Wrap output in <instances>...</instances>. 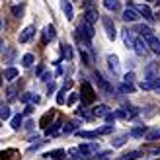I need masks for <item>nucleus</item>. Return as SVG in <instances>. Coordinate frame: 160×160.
<instances>
[{
    "label": "nucleus",
    "instance_id": "29",
    "mask_svg": "<svg viewBox=\"0 0 160 160\" xmlns=\"http://www.w3.org/2000/svg\"><path fill=\"white\" fill-rule=\"evenodd\" d=\"M76 129H78V123H76V121H70V123H67L65 127H62V131H65L67 135H70V133H74Z\"/></svg>",
    "mask_w": 160,
    "mask_h": 160
},
{
    "label": "nucleus",
    "instance_id": "28",
    "mask_svg": "<svg viewBox=\"0 0 160 160\" xmlns=\"http://www.w3.org/2000/svg\"><path fill=\"white\" fill-rule=\"evenodd\" d=\"M33 61H35L33 55H31V53H26V55L22 57V65H23V67H31V65H33Z\"/></svg>",
    "mask_w": 160,
    "mask_h": 160
},
{
    "label": "nucleus",
    "instance_id": "37",
    "mask_svg": "<svg viewBox=\"0 0 160 160\" xmlns=\"http://www.w3.org/2000/svg\"><path fill=\"white\" fill-rule=\"evenodd\" d=\"M121 92H125V94H133V92H135V86L125 82V84H121Z\"/></svg>",
    "mask_w": 160,
    "mask_h": 160
},
{
    "label": "nucleus",
    "instance_id": "33",
    "mask_svg": "<svg viewBox=\"0 0 160 160\" xmlns=\"http://www.w3.org/2000/svg\"><path fill=\"white\" fill-rule=\"evenodd\" d=\"M82 6H84V12L96 10V2H94V0H82Z\"/></svg>",
    "mask_w": 160,
    "mask_h": 160
},
{
    "label": "nucleus",
    "instance_id": "41",
    "mask_svg": "<svg viewBox=\"0 0 160 160\" xmlns=\"http://www.w3.org/2000/svg\"><path fill=\"white\" fill-rule=\"evenodd\" d=\"M115 117L125 119V117H129V113H127V111H123V109H119V111H115Z\"/></svg>",
    "mask_w": 160,
    "mask_h": 160
},
{
    "label": "nucleus",
    "instance_id": "19",
    "mask_svg": "<svg viewBox=\"0 0 160 160\" xmlns=\"http://www.w3.org/2000/svg\"><path fill=\"white\" fill-rule=\"evenodd\" d=\"M70 86H72V80H68V82L62 86V90L57 94V103H59V106H62V103H65V94H67V90H68Z\"/></svg>",
    "mask_w": 160,
    "mask_h": 160
},
{
    "label": "nucleus",
    "instance_id": "4",
    "mask_svg": "<svg viewBox=\"0 0 160 160\" xmlns=\"http://www.w3.org/2000/svg\"><path fill=\"white\" fill-rule=\"evenodd\" d=\"M94 80H96V84H98L100 90H103L106 94H113V86H111V84H109V82H108V80L103 78L100 72H96V74H94Z\"/></svg>",
    "mask_w": 160,
    "mask_h": 160
},
{
    "label": "nucleus",
    "instance_id": "15",
    "mask_svg": "<svg viewBox=\"0 0 160 160\" xmlns=\"http://www.w3.org/2000/svg\"><path fill=\"white\" fill-rule=\"evenodd\" d=\"M55 37H57V31H55V28H53V26H47V28H45V31H43V43L53 41Z\"/></svg>",
    "mask_w": 160,
    "mask_h": 160
},
{
    "label": "nucleus",
    "instance_id": "6",
    "mask_svg": "<svg viewBox=\"0 0 160 160\" xmlns=\"http://www.w3.org/2000/svg\"><path fill=\"white\" fill-rule=\"evenodd\" d=\"M135 10L139 12V16H142V18H145V20H148V22H152V20H154L152 10H150V8H148L147 4H137V6H135Z\"/></svg>",
    "mask_w": 160,
    "mask_h": 160
},
{
    "label": "nucleus",
    "instance_id": "48",
    "mask_svg": "<svg viewBox=\"0 0 160 160\" xmlns=\"http://www.w3.org/2000/svg\"><path fill=\"white\" fill-rule=\"evenodd\" d=\"M26 129H28V131L33 129V121H28V123H26Z\"/></svg>",
    "mask_w": 160,
    "mask_h": 160
},
{
    "label": "nucleus",
    "instance_id": "5",
    "mask_svg": "<svg viewBox=\"0 0 160 160\" xmlns=\"http://www.w3.org/2000/svg\"><path fill=\"white\" fill-rule=\"evenodd\" d=\"M78 31H80L84 37H88V39L92 41V37H94V28H92V23H88L86 20H82V22L78 23Z\"/></svg>",
    "mask_w": 160,
    "mask_h": 160
},
{
    "label": "nucleus",
    "instance_id": "49",
    "mask_svg": "<svg viewBox=\"0 0 160 160\" xmlns=\"http://www.w3.org/2000/svg\"><path fill=\"white\" fill-rule=\"evenodd\" d=\"M96 160H108V154H106V152H103V154H100V156H98V158H96Z\"/></svg>",
    "mask_w": 160,
    "mask_h": 160
},
{
    "label": "nucleus",
    "instance_id": "14",
    "mask_svg": "<svg viewBox=\"0 0 160 160\" xmlns=\"http://www.w3.org/2000/svg\"><path fill=\"white\" fill-rule=\"evenodd\" d=\"M123 20L125 22H137L139 20V12L135 10V8H127V10L123 12Z\"/></svg>",
    "mask_w": 160,
    "mask_h": 160
},
{
    "label": "nucleus",
    "instance_id": "16",
    "mask_svg": "<svg viewBox=\"0 0 160 160\" xmlns=\"http://www.w3.org/2000/svg\"><path fill=\"white\" fill-rule=\"evenodd\" d=\"M123 41H125V45L129 47V49H135V43H137V39L133 37V33H131L129 29L123 31Z\"/></svg>",
    "mask_w": 160,
    "mask_h": 160
},
{
    "label": "nucleus",
    "instance_id": "47",
    "mask_svg": "<svg viewBox=\"0 0 160 160\" xmlns=\"http://www.w3.org/2000/svg\"><path fill=\"white\" fill-rule=\"evenodd\" d=\"M113 119H115V113H109V115L106 117V121H108V123H113Z\"/></svg>",
    "mask_w": 160,
    "mask_h": 160
},
{
    "label": "nucleus",
    "instance_id": "25",
    "mask_svg": "<svg viewBox=\"0 0 160 160\" xmlns=\"http://www.w3.org/2000/svg\"><path fill=\"white\" fill-rule=\"evenodd\" d=\"M98 10H90V12H84V20L88 22V23H94L96 20H98Z\"/></svg>",
    "mask_w": 160,
    "mask_h": 160
},
{
    "label": "nucleus",
    "instance_id": "20",
    "mask_svg": "<svg viewBox=\"0 0 160 160\" xmlns=\"http://www.w3.org/2000/svg\"><path fill=\"white\" fill-rule=\"evenodd\" d=\"M108 65H109V68L113 70V72H119V59L115 55H108Z\"/></svg>",
    "mask_w": 160,
    "mask_h": 160
},
{
    "label": "nucleus",
    "instance_id": "34",
    "mask_svg": "<svg viewBox=\"0 0 160 160\" xmlns=\"http://www.w3.org/2000/svg\"><path fill=\"white\" fill-rule=\"evenodd\" d=\"M12 16H16V18H22V16H23V6L20 4V6H12Z\"/></svg>",
    "mask_w": 160,
    "mask_h": 160
},
{
    "label": "nucleus",
    "instance_id": "26",
    "mask_svg": "<svg viewBox=\"0 0 160 160\" xmlns=\"http://www.w3.org/2000/svg\"><path fill=\"white\" fill-rule=\"evenodd\" d=\"M127 137H131V135H129V133H123V135H119V137H115L113 141H111V145H113V147H123Z\"/></svg>",
    "mask_w": 160,
    "mask_h": 160
},
{
    "label": "nucleus",
    "instance_id": "7",
    "mask_svg": "<svg viewBox=\"0 0 160 160\" xmlns=\"http://www.w3.org/2000/svg\"><path fill=\"white\" fill-rule=\"evenodd\" d=\"M35 35V26H28L20 31V43H28L31 37Z\"/></svg>",
    "mask_w": 160,
    "mask_h": 160
},
{
    "label": "nucleus",
    "instance_id": "10",
    "mask_svg": "<svg viewBox=\"0 0 160 160\" xmlns=\"http://www.w3.org/2000/svg\"><path fill=\"white\" fill-rule=\"evenodd\" d=\"M61 10H62V14L67 16V20H72L74 18V10H72L70 0H61Z\"/></svg>",
    "mask_w": 160,
    "mask_h": 160
},
{
    "label": "nucleus",
    "instance_id": "22",
    "mask_svg": "<svg viewBox=\"0 0 160 160\" xmlns=\"http://www.w3.org/2000/svg\"><path fill=\"white\" fill-rule=\"evenodd\" d=\"M61 53H62V59H67V61L72 59V49H70V45L62 43V45H61Z\"/></svg>",
    "mask_w": 160,
    "mask_h": 160
},
{
    "label": "nucleus",
    "instance_id": "9",
    "mask_svg": "<svg viewBox=\"0 0 160 160\" xmlns=\"http://www.w3.org/2000/svg\"><path fill=\"white\" fill-rule=\"evenodd\" d=\"M145 41L148 43V49L152 51L154 55H160V39H158L156 35H150V37H147Z\"/></svg>",
    "mask_w": 160,
    "mask_h": 160
},
{
    "label": "nucleus",
    "instance_id": "50",
    "mask_svg": "<svg viewBox=\"0 0 160 160\" xmlns=\"http://www.w3.org/2000/svg\"><path fill=\"white\" fill-rule=\"evenodd\" d=\"M80 160H92V156H82Z\"/></svg>",
    "mask_w": 160,
    "mask_h": 160
},
{
    "label": "nucleus",
    "instance_id": "45",
    "mask_svg": "<svg viewBox=\"0 0 160 160\" xmlns=\"http://www.w3.org/2000/svg\"><path fill=\"white\" fill-rule=\"evenodd\" d=\"M51 78H53V76H51V72H43V76H41V80H43V82H49Z\"/></svg>",
    "mask_w": 160,
    "mask_h": 160
},
{
    "label": "nucleus",
    "instance_id": "24",
    "mask_svg": "<svg viewBox=\"0 0 160 160\" xmlns=\"http://www.w3.org/2000/svg\"><path fill=\"white\" fill-rule=\"evenodd\" d=\"M67 156H68L70 160H80V158H82L84 154H82V150H80V148L76 147V148H70L68 152H67Z\"/></svg>",
    "mask_w": 160,
    "mask_h": 160
},
{
    "label": "nucleus",
    "instance_id": "8",
    "mask_svg": "<svg viewBox=\"0 0 160 160\" xmlns=\"http://www.w3.org/2000/svg\"><path fill=\"white\" fill-rule=\"evenodd\" d=\"M148 43L145 41V39H137V43H135V53L139 55V57H145V55L148 53Z\"/></svg>",
    "mask_w": 160,
    "mask_h": 160
},
{
    "label": "nucleus",
    "instance_id": "44",
    "mask_svg": "<svg viewBox=\"0 0 160 160\" xmlns=\"http://www.w3.org/2000/svg\"><path fill=\"white\" fill-rule=\"evenodd\" d=\"M47 90H49V94H53L55 90H57V84H55V82H49V86H47Z\"/></svg>",
    "mask_w": 160,
    "mask_h": 160
},
{
    "label": "nucleus",
    "instance_id": "32",
    "mask_svg": "<svg viewBox=\"0 0 160 160\" xmlns=\"http://www.w3.org/2000/svg\"><path fill=\"white\" fill-rule=\"evenodd\" d=\"M22 102H23V103H29V102L37 103V102H39V98H37V96H33V94H29V92H28V94H23V96H22Z\"/></svg>",
    "mask_w": 160,
    "mask_h": 160
},
{
    "label": "nucleus",
    "instance_id": "31",
    "mask_svg": "<svg viewBox=\"0 0 160 160\" xmlns=\"http://www.w3.org/2000/svg\"><path fill=\"white\" fill-rule=\"evenodd\" d=\"M10 125H12V129L18 131L20 127H22V115H14V117L10 119Z\"/></svg>",
    "mask_w": 160,
    "mask_h": 160
},
{
    "label": "nucleus",
    "instance_id": "3",
    "mask_svg": "<svg viewBox=\"0 0 160 160\" xmlns=\"http://www.w3.org/2000/svg\"><path fill=\"white\" fill-rule=\"evenodd\" d=\"M158 72H160V65L158 62H150V65L145 68V78L148 80V82H154V80L160 76Z\"/></svg>",
    "mask_w": 160,
    "mask_h": 160
},
{
    "label": "nucleus",
    "instance_id": "27",
    "mask_svg": "<svg viewBox=\"0 0 160 160\" xmlns=\"http://www.w3.org/2000/svg\"><path fill=\"white\" fill-rule=\"evenodd\" d=\"M139 156H141V150H129V152H125L121 158H117V160H135Z\"/></svg>",
    "mask_w": 160,
    "mask_h": 160
},
{
    "label": "nucleus",
    "instance_id": "12",
    "mask_svg": "<svg viewBox=\"0 0 160 160\" xmlns=\"http://www.w3.org/2000/svg\"><path fill=\"white\" fill-rule=\"evenodd\" d=\"M92 113H94V117H103V119H106V117L111 113V111H109V108H108V106H103V103H100V106H96V108H94V111H92Z\"/></svg>",
    "mask_w": 160,
    "mask_h": 160
},
{
    "label": "nucleus",
    "instance_id": "30",
    "mask_svg": "<svg viewBox=\"0 0 160 160\" xmlns=\"http://www.w3.org/2000/svg\"><path fill=\"white\" fill-rule=\"evenodd\" d=\"M10 108H8V106H4V103H2V108H0V119H2V121H6V119H10Z\"/></svg>",
    "mask_w": 160,
    "mask_h": 160
},
{
    "label": "nucleus",
    "instance_id": "46",
    "mask_svg": "<svg viewBox=\"0 0 160 160\" xmlns=\"http://www.w3.org/2000/svg\"><path fill=\"white\" fill-rule=\"evenodd\" d=\"M23 113H26V115L33 113V106H26V109H23Z\"/></svg>",
    "mask_w": 160,
    "mask_h": 160
},
{
    "label": "nucleus",
    "instance_id": "18",
    "mask_svg": "<svg viewBox=\"0 0 160 160\" xmlns=\"http://www.w3.org/2000/svg\"><path fill=\"white\" fill-rule=\"evenodd\" d=\"M103 6H106L109 12H119V10H121L119 0H103Z\"/></svg>",
    "mask_w": 160,
    "mask_h": 160
},
{
    "label": "nucleus",
    "instance_id": "52",
    "mask_svg": "<svg viewBox=\"0 0 160 160\" xmlns=\"http://www.w3.org/2000/svg\"><path fill=\"white\" fill-rule=\"evenodd\" d=\"M154 2H156V0H154Z\"/></svg>",
    "mask_w": 160,
    "mask_h": 160
},
{
    "label": "nucleus",
    "instance_id": "39",
    "mask_svg": "<svg viewBox=\"0 0 160 160\" xmlns=\"http://www.w3.org/2000/svg\"><path fill=\"white\" fill-rule=\"evenodd\" d=\"M139 86L142 88V90H152V82H148V80H142Z\"/></svg>",
    "mask_w": 160,
    "mask_h": 160
},
{
    "label": "nucleus",
    "instance_id": "38",
    "mask_svg": "<svg viewBox=\"0 0 160 160\" xmlns=\"http://www.w3.org/2000/svg\"><path fill=\"white\" fill-rule=\"evenodd\" d=\"M76 113H78L80 117H84V119H92V117H94V113H88V111H86V109H82V108L76 109Z\"/></svg>",
    "mask_w": 160,
    "mask_h": 160
},
{
    "label": "nucleus",
    "instance_id": "23",
    "mask_svg": "<svg viewBox=\"0 0 160 160\" xmlns=\"http://www.w3.org/2000/svg\"><path fill=\"white\" fill-rule=\"evenodd\" d=\"M16 76H18V70H16L14 67H8V68L4 70V74H2V78H4V80H14Z\"/></svg>",
    "mask_w": 160,
    "mask_h": 160
},
{
    "label": "nucleus",
    "instance_id": "17",
    "mask_svg": "<svg viewBox=\"0 0 160 160\" xmlns=\"http://www.w3.org/2000/svg\"><path fill=\"white\" fill-rule=\"evenodd\" d=\"M147 127L145 125H141V127H135V129H131L129 131V135L131 137H135V139H141V137H147Z\"/></svg>",
    "mask_w": 160,
    "mask_h": 160
},
{
    "label": "nucleus",
    "instance_id": "42",
    "mask_svg": "<svg viewBox=\"0 0 160 160\" xmlns=\"http://www.w3.org/2000/svg\"><path fill=\"white\" fill-rule=\"evenodd\" d=\"M133 78H135L133 72H127V74H125V82H127V84H131V82H133Z\"/></svg>",
    "mask_w": 160,
    "mask_h": 160
},
{
    "label": "nucleus",
    "instance_id": "35",
    "mask_svg": "<svg viewBox=\"0 0 160 160\" xmlns=\"http://www.w3.org/2000/svg\"><path fill=\"white\" fill-rule=\"evenodd\" d=\"M147 139H148V141H156V139H160V129L148 131V133H147Z\"/></svg>",
    "mask_w": 160,
    "mask_h": 160
},
{
    "label": "nucleus",
    "instance_id": "1",
    "mask_svg": "<svg viewBox=\"0 0 160 160\" xmlns=\"http://www.w3.org/2000/svg\"><path fill=\"white\" fill-rule=\"evenodd\" d=\"M111 131H113V125H103V127H100V129H96V131H78V137H82V139H98V137H102V135H109Z\"/></svg>",
    "mask_w": 160,
    "mask_h": 160
},
{
    "label": "nucleus",
    "instance_id": "13",
    "mask_svg": "<svg viewBox=\"0 0 160 160\" xmlns=\"http://www.w3.org/2000/svg\"><path fill=\"white\" fill-rule=\"evenodd\" d=\"M82 88H84V96H82V103H90L92 100H94V92H92V86L88 84V82H84L82 84Z\"/></svg>",
    "mask_w": 160,
    "mask_h": 160
},
{
    "label": "nucleus",
    "instance_id": "21",
    "mask_svg": "<svg viewBox=\"0 0 160 160\" xmlns=\"http://www.w3.org/2000/svg\"><path fill=\"white\" fill-rule=\"evenodd\" d=\"M135 31H137V33H141L145 39L150 37V35H154V33H152V29H150L148 26H137V28H135Z\"/></svg>",
    "mask_w": 160,
    "mask_h": 160
},
{
    "label": "nucleus",
    "instance_id": "11",
    "mask_svg": "<svg viewBox=\"0 0 160 160\" xmlns=\"http://www.w3.org/2000/svg\"><path fill=\"white\" fill-rule=\"evenodd\" d=\"M43 156H45V158H53V160H65V158H68V156H67V152H65L62 148L49 150V152H45Z\"/></svg>",
    "mask_w": 160,
    "mask_h": 160
},
{
    "label": "nucleus",
    "instance_id": "36",
    "mask_svg": "<svg viewBox=\"0 0 160 160\" xmlns=\"http://www.w3.org/2000/svg\"><path fill=\"white\" fill-rule=\"evenodd\" d=\"M59 127H61V123H55V125H51V127H47V135H49V137H53V135H57Z\"/></svg>",
    "mask_w": 160,
    "mask_h": 160
},
{
    "label": "nucleus",
    "instance_id": "51",
    "mask_svg": "<svg viewBox=\"0 0 160 160\" xmlns=\"http://www.w3.org/2000/svg\"><path fill=\"white\" fill-rule=\"evenodd\" d=\"M156 2H158V4H160V0H156Z\"/></svg>",
    "mask_w": 160,
    "mask_h": 160
},
{
    "label": "nucleus",
    "instance_id": "2",
    "mask_svg": "<svg viewBox=\"0 0 160 160\" xmlns=\"http://www.w3.org/2000/svg\"><path fill=\"white\" fill-rule=\"evenodd\" d=\"M102 26H103V29H106V33H108V37L113 41V39L117 37V29H115V23H113V20L109 18V16H102Z\"/></svg>",
    "mask_w": 160,
    "mask_h": 160
},
{
    "label": "nucleus",
    "instance_id": "40",
    "mask_svg": "<svg viewBox=\"0 0 160 160\" xmlns=\"http://www.w3.org/2000/svg\"><path fill=\"white\" fill-rule=\"evenodd\" d=\"M152 90H154V92H158V94H160V76H158V78H156V80H154V82H152Z\"/></svg>",
    "mask_w": 160,
    "mask_h": 160
},
{
    "label": "nucleus",
    "instance_id": "43",
    "mask_svg": "<svg viewBox=\"0 0 160 160\" xmlns=\"http://www.w3.org/2000/svg\"><path fill=\"white\" fill-rule=\"evenodd\" d=\"M76 100H78V96H76V94H70V98H68V102H67V103H68V106H72Z\"/></svg>",
    "mask_w": 160,
    "mask_h": 160
}]
</instances>
